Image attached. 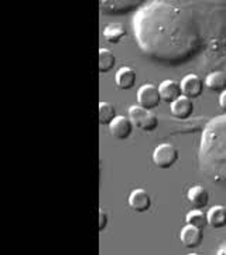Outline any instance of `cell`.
Here are the masks:
<instances>
[{
	"label": "cell",
	"instance_id": "cell-1",
	"mask_svg": "<svg viewBox=\"0 0 226 255\" xmlns=\"http://www.w3.org/2000/svg\"><path fill=\"white\" fill-rule=\"evenodd\" d=\"M129 118L132 121L133 127L139 128L145 132H153L158 127L157 115L150 110H146L140 105H133L129 110Z\"/></svg>",
	"mask_w": 226,
	"mask_h": 255
},
{
	"label": "cell",
	"instance_id": "cell-2",
	"mask_svg": "<svg viewBox=\"0 0 226 255\" xmlns=\"http://www.w3.org/2000/svg\"><path fill=\"white\" fill-rule=\"evenodd\" d=\"M178 160V150L171 143H161L153 152V162L160 169H170Z\"/></svg>",
	"mask_w": 226,
	"mask_h": 255
},
{
	"label": "cell",
	"instance_id": "cell-3",
	"mask_svg": "<svg viewBox=\"0 0 226 255\" xmlns=\"http://www.w3.org/2000/svg\"><path fill=\"white\" fill-rule=\"evenodd\" d=\"M137 102L140 107L146 110H154L160 105L161 102V95L158 88L153 84H145L139 88L137 91Z\"/></svg>",
	"mask_w": 226,
	"mask_h": 255
},
{
	"label": "cell",
	"instance_id": "cell-4",
	"mask_svg": "<svg viewBox=\"0 0 226 255\" xmlns=\"http://www.w3.org/2000/svg\"><path fill=\"white\" fill-rule=\"evenodd\" d=\"M181 92L182 95L188 97V98H198L199 95L202 94L204 90V82L199 78L197 74H188L185 75L180 82Z\"/></svg>",
	"mask_w": 226,
	"mask_h": 255
},
{
	"label": "cell",
	"instance_id": "cell-5",
	"mask_svg": "<svg viewBox=\"0 0 226 255\" xmlns=\"http://www.w3.org/2000/svg\"><path fill=\"white\" fill-rule=\"evenodd\" d=\"M133 124L130 118L127 117H122V115H118L116 118L113 119L109 125V132L110 135L116 139H127V137L132 135V130H133Z\"/></svg>",
	"mask_w": 226,
	"mask_h": 255
},
{
	"label": "cell",
	"instance_id": "cell-6",
	"mask_svg": "<svg viewBox=\"0 0 226 255\" xmlns=\"http://www.w3.org/2000/svg\"><path fill=\"white\" fill-rule=\"evenodd\" d=\"M129 206L137 213H145L151 206L150 194L145 189H135L129 196Z\"/></svg>",
	"mask_w": 226,
	"mask_h": 255
},
{
	"label": "cell",
	"instance_id": "cell-7",
	"mask_svg": "<svg viewBox=\"0 0 226 255\" xmlns=\"http://www.w3.org/2000/svg\"><path fill=\"white\" fill-rule=\"evenodd\" d=\"M202 237H204L202 230L195 226H191V224H187L180 233L181 241L187 248H197L198 246H201Z\"/></svg>",
	"mask_w": 226,
	"mask_h": 255
},
{
	"label": "cell",
	"instance_id": "cell-8",
	"mask_svg": "<svg viewBox=\"0 0 226 255\" xmlns=\"http://www.w3.org/2000/svg\"><path fill=\"white\" fill-rule=\"evenodd\" d=\"M171 114L178 119H187L190 118L194 112V104H192V100L185 97V95H181L180 98L171 102Z\"/></svg>",
	"mask_w": 226,
	"mask_h": 255
},
{
	"label": "cell",
	"instance_id": "cell-9",
	"mask_svg": "<svg viewBox=\"0 0 226 255\" xmlns=\"http://www.w3.org/2000/svg\"><path fill=\"white\" fill-rule=\"evenodd\" d=\"M158 91H160V95H161V100L168 102V104L174 102L182 95L180 82L174 81V80H165V81L161 82L160 87H158Z\"/></svg>",
	"mask_w": 226,
	"mask_h": 255
},
{
	"label": "cell",
	"instance_id": "cell-10",
	"mask_svg": "<svg viewBox=\"0 0 226 255\" xmlns=\"http://www.w3.org/2000/svg\"><path fill=\"white\" fill-rule=\"evenodd\" d=\"M187 197L195 209H204L209 203L208 190L202 186H192L187 193Z\"/></svg>",
	"mask_w": 226,
	"mask_h": 255
},
{
	"label": "cell",
	"instance_id": "cell-11",
	"mask_svg": "<svg viewBox=\"0 0 226 255\" xmlns=\"http://www.w3.org/2000/svg\"><path fill=\"white\" fill-rule=\"evenodd\" d=\"M115 82L120 90L133 88L136 84V71L132 67H120L115 75Z\"/></svg>",
	"mask_w": 226,
	"mask_h": 255
},
{
	"label": "cell",
	"instance_id": "cell-12",
	"mask_svg": "<svg viewBox=\"0 0 226 255\" xmlns=\"http://www.w3.org/2000/svg\"><path fill=\"white\" fill-rule=\"evenodd\" d=\"M208 224L214 228H222L226 226V207L224 206H214L211 207L207 214Z\"/></svg>",
	"mask_w": 226,
	"mask_h": 255
},
{
	"label": "cell",
	"instance_id": "cell-13",
	"mask_svg": "<svg viewBox=\"0 0 226 255\" xmlns=\"http://www.w3.org/2000/svg\"><path fill=\"white\" fill-rule=\"evenodd\" d=\"M125 36H126V28L122 23H110L103 30V37L112 44L119 43Z\"/></svg>",
	"mask_w": 226,
	"mask_h": 255
},
{
	"label": "cell",
	"instance_id": "cell-14",
	"mask_svg": "<svg viewBox=\"0 0 226 255\" xmlns=\"http://www.w3.org/2000/svg\"><path fill=\"white\" fill-rule=\"evenodd\" d=\"M205 85L211 91L224 92L226 90V75L221 71H214L207 77Z\"/></svg>",
	"mask_w": 226,
	"mask_h": 255
},
{
	"label": "cell",
	"instance_id": "cell-15",
	"mask_svg": "<svg viewBox=\"0 0 226 255\" xmlns=\"http://www.w3.org/2000/svg\"><path fill=\"white\" fill-rule=\"evenodd\" d=\"M116 64V58L113 53L108 48L99 50V71L100 73H109Z\"/></svg>",
	"mask_w": 226,
	"mask_h": 255
},
{
	"label": "cell",
	"instance_id": "cell-16",
	"mask_svg": "<svg viewBox=\"0 0 226 255\" xmlns=\"http://www.w3.org/2000/svg\"><path fill=\"white\" fill-rule=\"evenodd\" d=\"M116 110L110 102H100L99 104V124L100 125H110V122L116 118Z\"/></svg>",
	"mask_w": 226,
	"mask_h": 255
},
{
	"label": "cell",
	"instance_id": "cell-17",
	"mask_svg": "<svg viewBox=\"0 0 226 255\" xmlns=\"http://www.w3.org/2000/svg\"><path fill=\"white\" fill-rule=\"evenodd\" d=\"M187 224H191V226H195V227L204 228L207 227L208 224V219H207V214H204V211L201 209H195L191 210L190 213L187 214Z\"/></svg>",
	"mask_w": 226,
	"mask_h": 255
},
{
	"label": "cell",
	"instance_id": "cell-18",
	"mask_svg": "<svg viewBox=\"0 0 226 255\" xmlns=\"http://www.w3.org/2000/svg\"><path fill=\"white\" fill-rule=\"evenodd\" d=\"M108 224V216L103 210H99V231H103Z\"/></svg>",
	"mask_w": 226,
	"mask_h": 255
},
{
	"label": "cell",
	"instance_id": "cell-19",
	"mask_svg": "<svg viewBox=\"0 0 226 255\" xmlns=\"http://www.w3.org/2000/svg\"><path fill=\"white\" fill-rule=\"evenodd\" d=\"M219 105H221V108L226 112V90L222 92L221 97H219Z\"/></svg>",
	"mask_w": 226,
	"mask_h": 255
}]
</instances>
